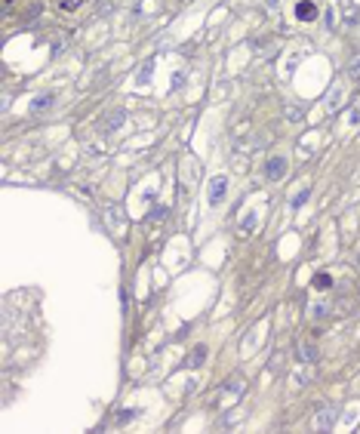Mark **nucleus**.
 Masks as SVG:
<instances>
[{"label":"nucleus","instance_id":"nucleus-1","mask_svg":"<svg viewBox=\"0 0 360 434\" xmlns=\"http://www.w3.org/2000/svg\"><path fill=\"white\" fill-rule=\"evenodd\" d=\"M336 419H339V410L336 407H323L314 416V428L317 431H330V428H336Z\"/></svg>","mask_w":360,"mask_h":434},{"label":"nucleus","instance_id":"nucleus-2","mask_svg":"<svg viewBox=\"0 0 360 434\" xmlns=\"http://www.w3.org/2000/svg\"><path fill=\"white\" fill-rule=\"evenodd\" d=\"M283 173H286V157H271V160L265 164V176L271 179V182L283 179Z\"/></svg>","mask_w":360,"mask_h":434},{"label":"nucleus","instance_id":"nucleus-3","mask_svg":"<svg viewBox=\"0 0 360 434\" xmlns=\"http://www.w3.org/2000/svg\"><path fill=\"white\" fill-rule=\"evenodd\" d=\"M225 188H228V179H212V185H209V204H222L225 201Z\"/></svg>","mask_w":360,"mask_h":434},{"label":"nucleus","instance_id":"nucleus-4","mask_svg":"<svg viewBox=\"0 0 360 434\" xmlns=\"http://www.w3.org/2000/svg\"><path fill=\"white\" fill-rule=\"evenodd\" d=\"M299 357H302V360H308V364H314V360H317V345H314L311 339L299 342Z\"/></svg>","mask_w":360,"mask_h":434},{"label":"nucleus","instance_id":"nucleus-5","mask_svg":"<svg viewBox=\"0 0 360 434\" xmlns=\"http://www.w3.org/2000/svg\"><path fill=\"white\" fill-rule=\"evenodd\" d=\"M203 360H206V348H203V345H197V348L188 354V367H191V370H197V367L203 364Z\"/></svg>","mask_w":360,"mask_h":434},{"label":"nucleus","instance_id":"nucleus-6","mask_svg":"<svg viewBox=\"0 0 360 434\" xmlns=\"http://www.w3.org/2000/svg\"><path fill=\"white\" fill-rule=\"evenodd\" d=\"M243 388V379L240 376H234V379H228V382H225V391H240Z\"/></svg>","mask_w":360,"mask_h":434},{"label":"nucleus","instance_id":"nucleus-7","mask_svg":"<svg viewBox=\"0 0 360 434\" xmlns=\"http://www.w3.org/2000/svg\"><path fill=\"white\" fill-rule=\"evenodd\" d=\"M311 15H317V9H314L311 3H302V6H299V19H311Z\"/></svg>","mask_w":360,"mask_h":434},{"label":"nucleus","instance_id":"nucleus-8","mask_svg":"<svg viewBox=\"0 0 360 434\" xmlns=\"http://www.w3.org/2000/svg\"><path fill=\"white\" fill-rule=\"evenodd\" d=\"M117 123H123V114H120V111H117V114H111V117L105 120V130H117Z\"/></svg>","mask_w":360,"mask_h":434},{"label":"nucleus","instance_id":"nucleus-9","mask_svg":"<svg viewBox=\"0 0 360 434\" xmlns=\"http://www.w3.org/2000/svg\"><path fill=\"white\" fill-rule=\"evenodd\" d=\"M354 19H357V9L348 3V6H345V25H354Z\"/></svg>","mask_w":360,"mask_h":434},{"label":"nucleus","instance_id":"nucleus-10","mask_svg":"<svg viewBox=\"0 0 360 434\" xmlns=\"http://www.w3.org/2000/svg\"><path fill=\"white\" fill-rule=\"evenodd\" d=\"M43 108H49V96H40L37 102H34V111H43Z\"/></svg>","mask_w":360,"mask_h":434},{"label":"nucleus","instance_id":"nucleus-11","mask_svg":"<svg viewBox=\"0 0 360 434\" xmlns=\"http://www.w3.org/2000/svg\"><path fill=\"white\" fill-rule=\"evenodd\" d=\"M314 286H320V289L330 286V274H317V277H314Z\"/></svg>","mask_w":360,"mask_h":434},{"label":"nucleus","instance_id":"nucleus-12","mask_svg":"<svg viewBox=\"0 0 360 434\" xmlns=\"http://www.w3.org/2000/svg\"><path fill=\"white\" fill-rule=\"evenodd\" d=\"M348 74H351V77H354V80H360V59H357V62H354V65H351V71H348Z\"/></svg>","mask_w":360,"mask_h":434},{"label":"nucleus","instance_id":"nucleus-13","mask_svg":"<svg viewBox=\"0 0 360 434\" xmlns=\"http://www.w3.org/2000/svg\"><path fill=\"white\" fill-rule=\"evenodd\" d=\"M354 123H360V108H357V111H354V117H351Z\"/></svg>","mask_w":360,"mask_h":434},{"label":"nucleus","instance_id":"nucleus-14","mask_svg":"<svg viewBox=\"0 0 360 434\" xmlns=\"http://www.w3.org/2000/svg\"><path fill=\"white\" fill-rule=\"evenodd\" d=\"M357 268H360V256H357Z\"/></svg>","mask_w":360,"mask_h":434}]
</instances>
